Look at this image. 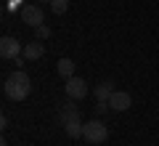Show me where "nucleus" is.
Here are the masks:
<instances>
[{
  "label": "nucleus",
  "instance_id": "obj_9",
  "mask_svg": "<svg viewBox=\"0 0 159 146\" xmlns=\"http://www.w3.org/2000/svg\"><path fill=\"white\" fill-rule=\"evenodd\" d=\"M64 130H66V135H69V138H80V135L85 133V125L80 122V117H77V120H69V122L64 125Z\"/></svg>",
  "mask_w": 159,
  "mask_h": 146
},
{
  "label": "nucleus",
  "instance_id": "obj_5",
  "mask_svg": "<svg viewBox=\"0 0 159 146\" xmlns=\"http://www.w3.org/2000/svg\"><path fill=\"white\" fill-rule=\"evenodd\" d=\"M19 53H24V48H21V43L16 37L6 35V37L0 40V56L3 59H19Z\"/></svg>",
  "mask_w": 159,
  "mask_h": 146
},
{
  "label": "nucleus",
  "instance_id": "obj_13",
  "mask_svg": "<svg viewBox=\"0 0 159 146\" xmlns=\"http://www.w3.org/2000/svg\"><path fill=\"white\" fill-rule=\"evenodd\" d=\"M43 3H53V0H43Z\"/></svg>",
  "mask_w": 159,
  "mask_h": 146
},
{
  "label": "nucleus",
  "instance_id": "obj_12",
  "mask_svg": "<svg viewBox=\"0 0 159 146\" xmlns=\"http://www.w3.org/2000/svg\"><path fill=\"white\" fill-rule=\"evenodd\" d=\"M37 35H40V37H51V29H48L45 24H40V27H37Z\"/></svg>",
  "mask_w": 159,
  "mask_h": 146
},
{
  "label": "nucleus",
  "instance_id": "obj_10",
  "mask_svg": "<svg viewBox=\"0 0 159 146\" xmlns=\"http://www.w3.org/2000/svg\"><path fill=\"white\" fill-rule=\"evenodd\" d=\"M56 69H58V74H61L64 80H69V77H74V64H72V59H58V64H56Z\"/></svg>",
  "mask_w": 159,
  "mask_h": 146
},
{
  "label": "nucleus",
  "instance_id": "obj_7",
  "mask_svg": "<svg viewBox=\"0 0 159 146\" xmlns=\"http://www.w3.org/2000/svg\"><path fill=\"white\" fill-rule=\"evenodd\" d=\"M43 56H45V48H43L40 40L24 45V59H27V61H37V59H43Z\"/></svg>",
  "mask_w": 159,
  "mask_h": 146
},
{
  "label": "nucleus",
  "instance_id": "obj_3",
  "mask_svg": "<svg viewBox=\"0 0 159 146\" xmlns=\"http://www.w3.org/2000/svg\"><path fill=\"white\" fill-rule=\"evenodd\" d=\"M19 16H21V21L29 24V27H40V24L45 21V13H43V8H40L37 3H27V6H21Z\"/></svg>",
  "mask_w": 159,
  "mask_h": 146
},
{
  "label": "nucleus",
  "instance_id": "obj_2",
  "mask_svg": "<svg viewBox=\"0 0 159 146\" xmlns=\"http://www.w3.org/2000/svg\"><path fill=\"white\" fill-rule=\"evenodd\" d=\"M82 138L88 141V144H103V141L109 138V128L101 122V120H90V122H85V133H82Z\"/></svg>",
  "mask_w": 159,
  "mask_h": 146
},
{
  "label": "nucleus",
  "instance_id": "obj_1",
  "mask_svg": "<svg viewBox=\"0 0 159 146\" xmlns=\"http://www.w3.org/2000/svg\"><path fill=\"white\" fill-rule=\"evenodd\" d=\"M29 90H32V80H29V74H24L21 69H16L13 74H8L6 82H3V93H6V98H11V101H24L29 96Z\"/></svg>",
  "mask_w": 159,
  "mask_h": 146
},
{
  "label": "nucleus",
  "instance_id": "obj_8",
  "mask_svg": "<svg viewBox=\"0 0 159 146\" xmlns=\"http://www.w3.org/2000/svg\"><path fill=\"white\" fill-rule=\"evenodd\" d=\"M114 90H117V88H114L111 80H106V82L96 85V98H98V104H101V101H103V104H109V96H111Z\"/></svg>",
  "mask_w": 159,
  "mask_h": 146
},
{
  "label": "nucleus",
  "instance_id": "obj_4",
  "mask_svg": "<svg viewBox=\"0 0 159 146\" xmlns=\"http://www.w3.org/2000/svg\"><path fill=\"white\" fill-rule=\"evenodd\" d=\"M64 90H66V96L72 98V101H82L88 96V82L82 77H69L66 85H64Z\"/></svg>",
  "mask_w": 159,
  "mask_h": 146
},
{
  "label": "nucleus",
  "instance_id": "obj_11",
  "mask_svg": "<svg viewBox=\"0 0 159 146\" xmlns=\"http://www.w3.org/2000/svg\"><path fill=\"white\" fill-rule=\"evenodd\" d=\"M66 8H69V0H53V3H51V11L56 13V16L66 13Z\"/></svg>",
  "mask_w": 159,
  "mask_h": 146
},
{
  "label": "nucleus",
  "instance_id": "obj_6",
  "mask_svg": "<svg viewBox=\"0 0 159 146\" xmlns=\"http://www.w3.org/2000/svg\"><path fill=\"white\" fill-rule=\"evenodd\" d=\"M109 106L114 109V112H127V109L133 106V98L127 90H114L111 96H109Z\"/></svg>",
  "mask_w": 159,
  "mask_h": 146
}]
</instances>
